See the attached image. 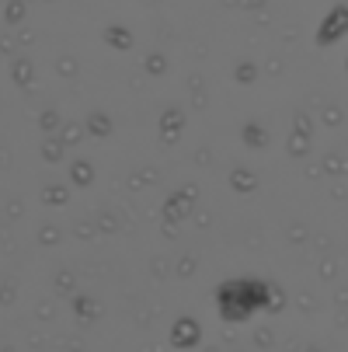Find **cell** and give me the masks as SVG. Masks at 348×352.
<instances>
[{
  "mask_svg": "<svg viewBox=\"0 0 348 352\" xmlns=\"http://www.w3.org/2000/svg\"><path fill=\"white\" fill-rule=\"evenodd\" d=\"M275 293L265 279H251V276H237L216 286V311L223 321H247L258 311L275 307L272 304Z\"/></svg>",
  "mask_w": 348,
  "mask_h": 352,
  "instance_id": "cell-1",
  "label": "cell"
},
{
  "mask_svg": "<svg viewBox=\"0 0 348 352\" xmlns=\"http://www.w3.org/2000/svg\"><path fill=\"white\" fill-rule=\"evenodd\" d=\"M341 35H348V8H345V4H338V8L324 18V25H321V32H317V45H331V42H338Z\"/></svg>",
  "mask_w": 348,
  "mask_h": 352,
  "instance_id": "cell-2",
  "label": "cell"
}]
</instances>
